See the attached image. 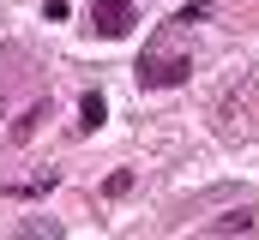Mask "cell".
Here are the masks:
<instances>
[{
  "label": "cell",
  "instance_id": "1",
  "mask_svg": "<svg viewBox=\"0 0 259 240\" xmlns=\"http://www.w3.org/2000/svg\"><path fill=\"white\" fill-rule=\"evenodd\" d=\"M175 30H181V24H169V30L139 54V84H145V90H175V84H187L193 54H181V48H175Z\"/></svg>",
  "mask_w": 259,
  "mask_h": 240
},
{
  "label": "cell",
  "instance_id": "2",
  "mask_svg": "<svg viewBox=\"0 0 259 240\" xmlns=\"http://www.w3.org/2000/svg\"><path fill=\"white\" fill-rule=\"evenodd\" d=\"M133 6H139V0H91V36H103V42L127 36L133 24H139Z\"/></svg>",
  "mask_w": 259,
  "mask_h": 240
},
{
  "label": "cell",
  "instance_id": "3",
  "mask_svg": "<svg viewBox=\"0 0 259 240\" xmlns=\"http://www.w3.org/2000/svg\"><path fill=\"white\" fill-rule=\"evenodd\" d=\"M103 120H109V102H103L97 90H84V102H78V126H84V132H97Z\"/></svg>",
  "mask_w": 259,
  "mask_h": 240
},
{
  "label": "cell",
  "instance_id": "4",
  "mask_svg": "<svg viewBox=\"0 0 259 240\" xmlns=\"http://www.w3.org/2000/svg\"><path fill=\"white\" fill-rule=\"evenodd\" d=\"M211 234H253V216H247V210H235V216H217V222H211Z\"/></svg>",
  "mask_w": 259,
  "mask_h": 240
},
{
  "label": "cell",
  "instance_id": "5",
  "mask_svg": "<svg viewBox=\"0 0 259 240\" xmlns=\"http://www.w3.org/2000/svg\"><path fill=\"white\" fill-rule=\"evenodd\" d=\"M205 18H211V6H205V0H193V6H181V12H175V24H205Z\"/></svg>",
  "mask_w": 259,
  "mask_h": 240
},
{
  "label": "cell",
  "instance_id": "6",
  "mask_svg": "<svg viewBox=\"0 0 259 240\" xmlns=\"http://www.w3.org/2000/svg\"><path fill=\"white\" fill-rule=\"evenodd\" d=\"M103 192H109V198H127V192H133V174H127V168L109 174V180H103Z\"/></svg>",
  "mask_w": 259,
  "mask_h": 240
},
{
  "label": "cell",
  "instance_id": "7",
  "mask_svg": "<svg viewBox=\"0 0 259 240\" xmlns=\"http://www.w3.org/2000/svg\"><path fill=\"white\" fill-rule=\"evenodd\" d=\"M36 120H42V108H30V114L18 120V126H12V138H30V132H36Z\"/></svg>",
  "mask_w": 259,
  "mask_h": 240
}]
</instances>
